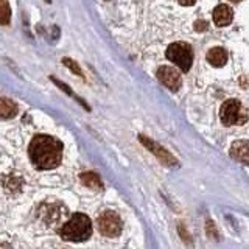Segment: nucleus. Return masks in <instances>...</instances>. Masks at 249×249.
Masks as SVG:
<instances>
[{
	"mask_svg": "<svg viewBox=\"0 0 249 249\" xmlns=\"http://www.w3.org/2000/svg\"><path fill=\"white\" fill-rule=\"evenodd\" d=\"M62 143L52 136L39 134L33 137L28 146V156L37 170H53L62 160Z\"/></svg>",
	"mask_w": 249,
	"mask_h": 249,
	"instance_id": "nucleus-1",
	"label": "nucleus"
},
{
	"mask_svg": "<svg viewBox=\"0 0 249 249\" xmlns=\"http://www.w3.org/2000/svg\"><path fill=\"white\" fill-rule=\"evenodd\" d=\"M58 232H59L61 238L66 240V241H73V243H78V241L89 240L92 235L90 218L84 213H75L69 221H66L61 226Z\"/></svg>",
	"mask_w": 249,
	"mask_h": 249,
	"instance_id": "nucleus-2",
	"label": "nucleus"
},
{
	"mask_svg": "<svg viewBox=\"0 0 249 249\" xmlns=\"http://www.w3.org/2000/svg\"><path fill=\"white\" fill-rule=\"evenodd\" d=\"M220 119L224 126H233V124H245L249 119L248 109L240 103L238 100L224 101L220 109Z\"/></svg>",
	"mask_w": 249,
	"mask_h": 249,
	"instance_id": "nucleus-3",
	"label": "nucleus"
},
{
	"mask_svg": "<svg viewBox=\"0 0 249 249\" xmlns=\"http://www.w3.org/2000/svg\"><path fill=\"white\" fill-rule=\"evenodd\" d=\"M167 58L171 62H175L181 70L187 72V70H190L193 62V50L185 42H175L167 49Z\"/></svg>",
	"mask_w": 249,
	"mask_h": 249,
	"instance_id": "nucleus-4",
	"label": "nucleus"
},
{
	"mask_svg": "<svg viewBox=\"0 0 249 249\" xmlns=\"http://www.w3.org/2000/svg\"><path fill=\"white\" fill-rule=\"evenodd\" d=\"M97 223H98L100 233L107 238L119 237L122 233V229H123L122 220L115 212H112V210H105L103 213H100Z\"/></svg>",
	"mask_w": 249,
	"mask_h": 249,
	"instance_id": "nucleus-5",
	"label": "nucleus"
},
{
	"mask_svg": "<svg viewBox=\"0 0 249 249\" xmlns=\"http://www.w3.org/2000/svg\"><path fill=\"white\" fill-rule=\"evenodd\" d=\"M158 78L159 81L165 86V88H168L170 90H179V88H181V75H179L178 70L171 69V67H159L158 70Z\"/></svg>",
	"mask_w": 249,
	"mask_h": 249,
	"instance_id": "nucleus-6",
	"label": "nucleus"
},
{
	"mask_svg": "<svg viewBox=\"0 0 249 249\" xmlns=\"http://www.w3.org/2000/svg\"><path fill=\"white\" fill-rule=\"evenodd\" d=\"M140 142H142L148 150H151L156 156H158V159L163 163H167V165H176V160L173 159V156H171L168 151L163 150L162 146H159L158 143H154L153 140H148L146 137L140 136Z\"/></svg>",
	"mask_w": 249,
	"mask_h": 249,
	"instance_id": "nucleus-7",
	"label": "nucleus"
},
{
	"mask_svg": "<svg viewBox=\"0 0 249 249\" xmlns=\"http://www.w3.org/2000/svg\"><path fill=\"white\" fill-rule=\"evenodd\" d=\"M231 156L237 162L249 165V140H237L231 146Z\"/></svg>",
	"mask_w": 249,
	"mask_h": 249,
	"instance_id": "nucleus-8",
	"label": "nucleus"
},
{
	"mask_svg": "<svg viewBox=\"0 0 249 249\" xmlns=\"http://www.w3.org/2000/svg\"><path fill=\"white\" fill-rule=\"evenodd\" d=\"M213 22L216 27H226L232 22V10L228 5H218L213 10Z\"/></svg>",
	"mask_w": 249,
	"mask_h": 249,
	"instance_id": "nucleus-9",
	"label": "nucleus"
},
{
	"mask_svg": "<svg viewBox=\"0 0 249 249\" xmlns=\"http://www.w3.org/2000/svg\"><path fill=\"white\" fill-rule=\"evenodd\" d=\"M207 61L213 67H223L228 62V52L221 47H215V49L207 52Z\"/></svg>",
	"mask_w": 249,
	"mask_h": 249,
	"instance_id": "nucleus-10",
	"label": "nucleus"
},
{
	"mask_svg": "<svg viewBox=\"0 0 249 249\" xmlns=\"http://www.w3.org/2000/svg\"><path fill=\"white\" fill-rule=\"evenodd\" d=\"M41 215L44 216V220L47 221V223H52V221H56V220H59V218L62 216V215H66V209L64 207H61V206H47V210L45 212H42L41 210Z\"/></svg>",
	"mask_w": 249,
	"mask_h": 249,
	"instance_id": "nucleus-11",
	"label": "nucleus"
},
{
	"mask_svg": "<svg viewBox=\"0 0 249 249\" xmlns=\"http://www.w3.org/2000/svg\"><path fill=\"white\" fill-rule=\"evenodd\" d=\"M16 114H18V105L8 98H2V101H0V115H2V119H11Z\"/></svg>",
	"mask_w": 249,
	"mask_h": 249,
	"instance_id": "nucleus-12",
	"label": "nucleus"
},
{
	"mask_svg": "<svg viewBox=\"0 0 249 249\" xmlns=\"http://www.w3.org/2000/svg\"><path fill=\"white\" fill-rule=\"evenodd\" d=\"M80 179H81V182L84 185L90 187V189H93V190H100L101 187H103V184H101V179L95 173H90V171H88V173H81Z\"/></svg>",
	"mask_w": 249,
	"mask_h": 249,
	"instance_id": "nucleus-13",
	"label": "nucleus"
},
{
	"mask_svg": "<svg viewBox=\"0 0 249 249\" xmlns=\"http://www.w3.org/2000/svg\"><path fill=\"white\" fill-rule=\"evenodd\" d=\"M8 22H10V5L6 0H2V23L6 25Z\"/></svg>",
	"mask_w": 249,
	"mask_h": 249,
	"instance_id": "nucleus-14",
	"label": "nucleus"
},
{
	"mask_svg": "<svg viewBox=\"0 0 249 249\" xmlns=\"http://www.w3.org/2000/svg\"><path fill=\"white\" fill-rule=\"evenodd\" d=\"M62 62H64L66 66H69L70 69H72V72H75V73H78V75H81V70H80V67H78L75 62L72 61V59H69V58H64L62 59Z\"/></svg>",
	"mask_w": 249,
	"mask_h": 249,
	"instance_id": "nucleus-15",
	"label": "nucleus"
},
{
	"mask_svg": "<svg viewBox=\"0 0 249 249\" xmlns=\"http://www.w3.org/2000/svg\"><path fill=\"white\" fill-rule=\"evenodd\" d=\"M195 30H198V31H204L207 30V23L204 20H198L196 23H195Z\"/></svg>",
	"mask_w": 249,
	"mask_h": 249,
	"instance_id": "nucleus-16",
	"label": "nucleus"
},
{
	"mask_svg": "<svg viewBox=\"0 0 249 249\" xmlns=\"http://www.w3.org/2000/svg\"><path fill=\"white\" fill-rule=\"evenodd\" d=\"M178 2L181 5H184V6H190V5H193L195 2H196V0H178Z\"/></svg>",
	"mask_w": 249,
	"mask_h": 249,
	"instance_id": "nucleus-17",
	"label": "nucleus"
},
{
	"mask_svg": "<svg viewBox=\"0 0 249 249\" xmlns=\"http://www.w3.org/2000/svg\"><path fill=\"white\" fill-rule=\"evenodd\" d=\"M2 249H11V246L8 243H2Z\"/></svg>",
	"mask_w": 249,
	"mask_h": 249,
	"instance_id": "nucleus-18",
	"label": "nucleus"
},
{
	"mask_svg": "<svg viewBox=\"0 0 249 249\" xmlns=\"http://www.w3.org/2000/svg\"><path fill=\"white\" fill-rule=\"evenodd\" d=\"M229 2H233V3H237V2H241V0H229Z\"/></svg>",
	"mask_w": 249,
	"mask_h": 249,
	"instance_id": "nucleus-19",
	"label": "nucleus"
}]
</instances>
